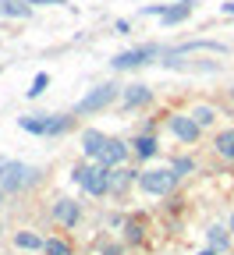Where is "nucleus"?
I'll list each match as a JSON object with an SVG mask.
<instances>
[{"instance_id": "1", "label": "nucleus", "mask_w": 234, "mask_h": 255, "mask_svg": "<svg viewBox=\"0 0 234 255\" xmlns=\"http://www.w3.org/2000/svg\"><path fill=\"white\" fill-rule=\"evenodd\" d=\"M18 124L32 135H64L71 128V117L68 114H36V117H21Z\"/></svg>"}, {"instance_id": "2", "label": "nucleus", "mask_w": 234, "mask_h": 255, "mask_svg": "<svg viewBox=\"0 0 234 255\" xmlns=\"http://www.w3.org/2000/svg\"><path fill=\"white\" fill-rule=\"evenodd\" d=\"M75 181L82 184V191L89 195H107V167H96V163H78L75 167Z\"/></svg>"}, {"instance_id": "3", "label": "nucleus", "mask_w": 234, "mask_h": 255, "mask_svg": "<svg viewBox=\"0 0 234 255\" xmlns=\"http://www.w3.org/2000/svg\"><path fill=\"white\" fill-rule=\"evenodd\" d=\"M178 184V174H174V167H167V170H146V174H139V188L142 191H149V195H167Z\"/></svg>"}, {"instance_id": "4", "label": "nucleus", "mask_w": 234, "mask_h": 255, "mask_svg": "<svg viewBox=\"0 0 234 255\" xmlns=\"http://www.w3.org/2000/svg\"><path fill=\"white\" fill-rule=\"evenodd\" d=\"M114 100H117V85H96L89 96H82V100H78L75 114H96V110L110 107Z\"/></svg>"}, {"instance_id": "5", "label": "nucleus", "mask_w": 234, "mask_h": 255, "mask_svg": "<svg viewBox=\"0 0 234 255\" xmlns=\"http://www.w3.org/2000/svg\"><path fill=\"white\" fill-rule=\"evenodd\" d=\"M28 174H32V170H28L25 163H11V159H4V163H0V188H4V191H14V188L25 184Z\"/></svg>"}, {"instance_id": "6", "label": "nucleus", "mask_w": 234, "mask_h": 255, "mask_svg": "<svg viewBox=\"0 0 234 255\" xmlns=\"http://www.w3.org/2000/svg\"><path fill=\"white\" fill-rule=\"evenodd\" d=\"M171 131H174L181 142H195L199 131H203V124H199L195 117H188V114H174V117H171Z\"/></svg>"}, {"instance_id": "7", "label": "nucleus", "mask_w": 234, "mask_h": 255, "mask_svg": "<svg viewBox=\"0 0 234 255\" xmlns=\"http://www.w3.org/2000/svg\"><path fill=\"white\" fill-rule=\"evenodd\" d=\"M124 159H128V145H124L121 138H107L103 149H99V163L110 170V167H121Z\"/></svg>"}, {"instance_id": "8", "label": "nucleus", "mask_w": 234, "mask_h": 255, "mask_svg": "<svg viewBox=\"0 0 234 255\" xmlns=\"http://www.w3.org/2000/svg\"><path fill=\"white\" fill-rule=\"evenodd\" d=\"M156 53V46H139V50H128V53H117L110 64H114V68L117 71H124V68H139V64H146L149 57Z\"/></svg>"}, {"instance_id": "9", "label": "nucleus", "mask_w": 234, "mask_h": 255, "mask_svg": "<svg viewBox=\"0 0 234 255\" xmlns=\"http://www.w3.org/2000/svg\"><path fill=\"white\" fill-rule=\"evenodd\" d=\"M78 216H82V206H78L75 199H60V202H53V220L64 223V227H75Z\"/></svg>"}, {"instance_id": "10", "label": "nucleus", "mask_w": 234, "mask_h": 255, "mask_svg": "<svg viewBox=\"0 0 234 255\" xmlns=\"http://www.w3.org/2000/svg\"><path fill=\"white\" fill-rule=\"evenodd\" d=\"M192 11H195V0H178V4H171V7L160 11V21H163V25H178V21H185Z\"/></svg>"}, {"instance_id": "11", "label": "nucleus", "mask_w": 234, "mask_h": 255, "mask_svg": "<svg viewBox=\"0 0 234 255\" xmlns=\"http://www.w3.org/2000/svg\"><path fill=\"white\" fill-rule=\"evenodd\" d=\"M131 181H139V174H131V170H124V167L107 170V188H110V191H124Z\"/></svg>"}, {"instance_id": "12", "label": "nucleus", "mask_w": 234, "mask_h": 255, "mask_svg": "<svg viewBox=\"0 0 234 255\" xmlns=\"http://www.w3.org/2000/svg\"><path fill=\"white\" fill-rule=\"evenodd\" d=\"M149 85H128L124 89V107H142V103H149Z\"/></svg>"}, {"instance_id": "13", "label": "nucleus", "mask_w": 234, "mask_h": 255, "mask_svg": "<svg viewBox=\"0 0 234 255\" xmlns=\"http://www.w3.org/2000/svg\"><path fill=\"white\" fill-rule=\"evenodd\" d=\"M0 14L4 18H28V4L25 0H0Z\"/></svg>"}, {"instance_id": "14", "label": "nucleus", "mask_w": 234, "mask_h": 255, "mask_svg": "<svg viewBox=\"0 0 234 255\" xmlns=\"http://www.w3.org/2000/svg\"><path fill=\"white\" fill-rule=\"evenodd\" d=\"M103 142H107V135H99V131H85V135H82V152H85V156H99Z\"/></svg>"}, {"instance_id": "15", "label": "nucleus", "mask_w": 234, "mask_h": 255, "mask_svg": "<svg viewBox=\"0 0 234 255\" xmlns=\"http://www.w3.org/2000/svg\"><path fill=\"white\" fill-rule=\"evenodd\" d=\"M217 152H220L224 159H234V128H231V131H224V135H217Z\"/></svg>"}, {"instance_id": "16", "label": "nucleus", "mask_w": 234, "mask_h": 255, "mask_svg": "<svg viewBox=\"0 0 234 255\" xmlns=\"http://www.w3.org/2000/svg\"><path fill=\"white\" fill-rule=\"evenodd\" d=\"M160 152V145H156V138H149V135H142L139 142H135V156L139 159H149V156H156Z\"/></svg>"}, {"instance_id": "17", "label": "nucleus", "mask_w": 234, "mask_h": 255, "mask_svg": "<svg viewBox=\"0 0 234 255\" xmlns=\"http://www.w3.org/2000/svg\"><path fill=\"white\" fill-rule=\"evenodd\" d=\"M227 245H231L227 231H224V227H210V248L220 255V252H227Z\"/></svg>"}, {"instance_id": "18", "label": "nucleus", "mask_w": 234, "mask_h": 255, "mask_svg": "<svg viewBox=\"0 0 234 255\" xmlns=\"http://www.w3.org/2000/svg\"><path fill=\"white\" fill-rule=\"evenodd\" d=\"M43 252H46V255H71V245L60 241V238H50V241L43 245Z\"/></svg>"}, {"instance_id": "19", "label": "nucleus", "mask_w": 234, "mask_h": 255, "mask_svg": "<svg viewBox=\"0 0 234 255\" xmlns=\"http://www.w3.org/2000/svg\"><path fill=\"white\" fill-rule=\"evenodd\" d=\"M14 241H18V248H43V241H39L36 234H32V231H21Z\"/></svg>"}, {"instance_id": "20", "label": "nucleus", "mask_w": 234, "mask_h": 255, "mask_svg": "<svg viewBox=\"0 0 234 255\" xmlns=\"http://www.w3.org/2000/svg\"><path fill=\"white\" fill-rule=\"evenodd\" d=\"M50 85V75H36V82H32V89H28V96L36 100V96H43V89Z\"/></svg>"}, {"instance_id": "21", "label": "nucleus", "mask_w": 234, "mask_h": 255, "mask_svg": "<svg viewBox=\"0 0 234 255\" xmlns=\"http://www.w3.org/2000/svg\"><path fill=\"white\" fill-rule=\"evenodd\" d=\"M192 117H195L199 124H210V121H213V110H210V107H195V114H192Z\"/></svg>"}, {"instance_id": "22", "label": "nucleus", "mask_w": 234, "mask_h": 255, "mask_svg": "<svg viewBox=\"0 0 234 255\" xmlns=\"http://www.w3.org/2000/svg\"><path fill=\"white\" fill-rule=\"evenodd\" d=\"M192 170V159H178V163H174V174L181 177V174H188Z\"/></svg>"}, {"instance_id": "23", "label": "nucleus", "mask_w": 234, "mask_h": 255, "mask_svg": "<svg viewBox=\"0 0 234 255\" xmlns=\"http://www.w3.org/2000/svg\"><path fill=\"white\" fill-rule=\"evenodd\" d=\"M224 14H234V0H231V4H224Z\"/></svg>"}, {"instance_id": "24", "label": "nucleus", "mask_w": 234, "mask_h": 255, "mask_svg": "<svg viewBox=\"0 0 234 255\" xmlns=\"http://www.w3.org/2000/svg\"><path fill=\"white\" fill-rule=\"evenodd\" d=\"M199 255H217V252H213V248H210V252H199Z\"/></svg>"}, {"instance_id": "25", "label": "nucleus", "mask_w": 234, "mask_h": 255, "mask_svg": "<svg viewBox=\"0 0 234 255\" xmlns=\"http://www.w3.org/2000/svg\"><path fill=\"white\" fill-rule=\"evenodd\" d=\"M0 202H4V188H0Z\"/></svg>"}, {"instance_id": "26", "label": "nucleus", "mask_w": 234, "mask_h": 255, "mask_svg": "<svg viewBox=\"0 0 234 255\" xmlns=\"http://www.w3.org/2000/svg\"><path fill=\"white\" fill-rule=\"evenodd\" d=\"M231 231H234V216H231Z\"/></svg>"}, {"instance_id": "27", "label": "nucleus", "mask_w": 234, "mask_h": 255, "mask_svg": "<svg viewBox=\"0 0 234 255\" xmlns=\"http://www.w3.org/2000/svg\"><path fill=\"white\" fill-rule=\"evenodd\" d=\"M231 96H234V89H231Z\"/></svg>"}]
</instances>
